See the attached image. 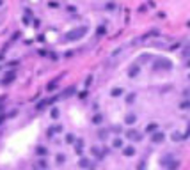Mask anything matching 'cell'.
<instances>
[{
  "mask_svg": "<svg viewBox=\"0 0 190 170\" xmlns=\"http://www.w3.org/2000/svg\"><path fill=\"white\" fill-rule=\"evenodd\" d=\"M126 138L132 142H140L142 140V133H139L137 130H133V128H130L128 131H126Z\"/></svg>",
  "mask_w": 190,
  "mask_h": 170,
  "instance_id": "2",
  "label": "cell"
},
{
  "mask_svg": "<svg viewBox=\"0 0 190 170\" xmlns=\"http://www.w3.org/2000/svg\"><path fill=\"white\" fill-rule=\"evenodd\" d=\"M123 154L124 156H133L135 154V147H132V145H126V147H123Z\"/></svg>",
  "mask_w": 190,
  "mask_h": 170,
  "instance_id": "8",
  "label": "cell"
},
{
  "mask_svg": "<svg viewBox=\"0 0 190 170\" xmlns=\"http://www.w3.org/2000/svg\"><path fill=\"white\" fill-rule=\"evenodd\" d=\"M181 138H183V136H181V135H179V133H172V140H174V142H178V140H181Z\"/></svg>",
  "mask_w": 190,
  "mask_h": 170,
  "instance_id": "22",
  "label": "cell"
},
{
  "mask_svg": "<svg viewBox=\"0 0 190 170\" xmlns=\"http://www.w3.org/2000/svg\"><path fill=\"white\" fill-rule=\"evenodd\" d=\"M14 78H16V71H7L5 76L2 78V85L5 87V85H9L11 82H14Z\"/></svg>",
  "mask_w": 190,
  "mask_h": 170,
  "instance_id": "3",
  "label": "cell"
},
{
  "mask_svg": "<svg viewBox=\"0 0 190 170\" xmlns=\"http://www.w3.org/2000/svg\"><path fill=\"white\" fill-rule=\"evenodd\" d=\"M179 108H190V101H183L179 105Z\"/></svg>",
  "mask_w": 190,
  "mask_h": 170,
  "instance_id": "23",
  "label": "cell"
},
{
  "mask_svg": "<svg viewBox=\"0 0 190 170\" xmlns=\"http://www.w3.org/2000/svg\"><path fill=\"white\" fill-rule=\"evenodd\" d=\"M135 101V94L132 92V94H128V96H126V103H133Z\"/></svg>",
  "mask_w": 190,
  "mask_h": 170,
  "instance_id": "20",
  "label": "cell"
},
{
  "mask_svg": "<svg viewBox=\"0 0 190 170\" xmlns=\"http://www.w3.org/2000/svg\"><path fill=\"white\" fill-rule=\"evenodd\" d=\"M82 147H83V140H77V142H75V149H77L78 154L82 152Z\"/></svg>",
  "mask_w": 190,
  "mask_h": 170,
  "instance_id": "13",
  "label": "cell"
},
{
  "mask_svg": "<svg viewBox=\"0 0 190 170\" xmlns=\"http://www.w3.org/2000/svg\"><path fill=\"white\" fill-rule=\"evenodd\" d=\"M75 92V87H69V89H66L64 92H62V98H66V96H69V94H73Z\"/></svg>",
  "mask_w": 190,
  "mask_h": 170,
  "instance_id": "16",
  "label": "cell"
},
{
  "mask_svg": "<svg viewBox=\"0 0 190 170\" xmlns=\"http://www.w3.org/2000/svg\"><path fill=\"white\" fill-rule=\"evenodd\" d=\"M37 154H39V156H45V154H46V149H45V147H37Z\"/></svg>",
  "mask_w": 190,
  "mask_h": 170,
  "instance_id": "21",
  "label": "cell"
},
{
  "mask_svg": "<svg viewBox=\"0 0 190 170\" xmlns=\"http://www.w3.org/2000/svg\"><path fill=\"white\" fill-rule=\"evenodd\" d=\"M139 71H140V66H139V64H133V66L128 69V76L130 78H135L137 74H139Z\"/></svg>",
  "mask_w": 190,
  "mask_h": 170,
  "instance_id": "6",
  "label": "cell"
},
{
  "mask_svg": "<svg viewBox=\"0 0 190 170\" xmlns=\"http://www.w3.org/2000/svg\"><path fill=\"white\" fill-rule=\"evenodd\" d=\"M187 66H188V67H190V59H187Z\"/></svg>",
  "mask_w": 190,
  "mask_h": 170,
  "instance_id": "29",
  "label": "cell"
},
{
  "mask_svg": "<svg viewBox=\"0 0 190 170\" xmlns=\"http://www.w3.org/2000/svg\"><path fill=\"white\" fill-rule=\"evenodd\" d=\"M57 161H59V163H64V161H66V158H64V154H59V158H57Z\"/></svg>",
  "mask_w": 190,
  "mask_h": 170,
  "instance_id": "26",
  "label": "cell"
},
{
  "mask_svg": "<svg viewBox=\"0 0 190 170\" xmlns=\"http://www.w3.org/2000/svg\"><path fill=\"white\" fill-rule=\"evenodd\" d=\"M165 140V133H162V131H156V133H153V136H151V142L153 144H162Z\"/></svg>",
  "mask_w": 190,
  "mask_h": 170,
  "instance_id": "5",
  "label": "cell"
},
{
  "mask_svg": "<svg viewBox=\"0 0 190 170\" xmlns=\"http://www.w3.org/2000/svg\"><path fill=\"white\" fill-rule=\"evenodd\" d=\"M75 140H77L75 135H66V142L68 144H75Z\"/></svg>",
  "mask_w": 190,
  "mask_h": 170,
  "instance_id": "18",
  "label": "cell"
},
{
  "mask_svg": "<svg viewBox=\"0 0 190 170\" xmlns=\"http://www.w3.org/2000/svg\"><path fill=\"white\" fill-rule=\"evenodd\" d=\"M188 80H190V74H188Z\"/></svg>",
  "mask_w": 190,
  "mask_h": 170,
  "instance_id": "30",
  "label": "cell"
},
{
  "mask_svg": "<svg viewBox=\"0 0 190 170\" xmlns=\"http://www.w3.org/2000/svg\"><path fill=\"white\" fill-rule=\"evenodd\" d=\"M57 83H59V78H55V80H52L50 83H48V90H55V87H57Z\"/></svg>",
  "mask_w": 190,
  "mask_h": 170,
  "instance_id": "11",
  "label": "cell"
},
{
  "mask_svg": "<svg viewBox=\"0 0 190 170\" xmlns=\"http://www.w3.org/2000/svg\"><path fill=\"white\" fill-rule=\"evenodd\" d=\"M39 167L41 168H46V161H39Z\"/></svg>",
  "mask_w": 190,
  "mask_h": 170,
  "instance_id": "28",
  "label": "cell"
},
{
  "mask_svg": "<svg viewBox=\"0 0 190 170\" xmlns=\"http://www.w3.org/2000/svg\"><path fill=\"white\" fill-rule=\"evenodd\" d=\"M83 34H86V27H82V28H78V30H75V32H69V34H68L66 37H68V39H71V41H75V39L82 37Z\"/></svg>",
  "mask_w": 190,
  "mask_h": 170,
  "instance_id": "4",
  "label": "cell"
},
{
  "mask_svg": "<svg viewBox=\"0 0 190 170\" xmlns=\"http://www.w3.org/2000/svg\"><path fill=\"white\" fill-rule=\"evenodd\" d=\"M172 64L169 59H164V57H158L155 62H153V69L155 71H165V69H171Z\"/></svg>",
  "mask_w": 190,
  "mask_h": 170,
  "instance_id": "1",
  "label": "cell"
},
{
  "mask_svg": "<svg viewBox=\"0 0 190 170\" xmlns=\"http://www.w3.org/2000/svg\"><path fill=\"white\" fill-rule=\"evenodd\" d=\"M52 117H54V119H57V117H59V108H54V110H52Z\"/></svg>",
  "mask_w": 190,
  "mask_h": 170,
  "instance_id": "24",
  "label": "cell"
},
{
  "mask_svg": "<svg viewBox=\"0 0 190 170\" xmlns=\"http://www.w3.org/2000/svg\"><path fill=\"white\" fill-rule=\"evenodd\" d=\"M183 96H185V98H187V99H190V87L183 90Z\"/></svg>",
  "mask_w": 190,
  "mask_h": 170,
  "instance_id": "25",
  "label": "cell"
},
{
  "mask_svg": "<svg viewBox=\"0 0 190 170\" xmlns=\"http://www.w3.org/2000/svg\"><path fill=\"white\" fill-rule=\"evenodd\" d=\"M146 131H147V133H156V131H158V124H156V122L147 124V126H146Z\"/></svg>",
  "mask_w": 190,
  "mask_h": 170,
  "instance_id": "9",
  "label": "cell"
},
{
  "mask_svg": "<svg viewBox=\"0 0 190 170\" xmlns=\"http://www.w3.org/2000/svg\"><path fill=\"white\" fill-rule=\"evenodd\" d=\"M124 122H126V124H128V126H132V124H135V122H137V115H135V113H128V115H126V117H124Z\"/></svg>",
  "mask_w": 190,
  "mask_h": 170,
  "instance_id": "7",
  "label": "cell"
},
{
  "mask_svg": "<svg viewBox=\"0 0 190 170\" xmlns=\"http://www.w3.org/2000/svg\"><path fill=\"white\" fill-rule=\"evenodd\" d=\"M112 145H114L115 149H121V147H123V140H121V138H115V140L112 142Z\"/></svg>",
  "mask_w": 190,
  "mask_h": 170,
  "instance_id": "14",
  "label": "cell"
},
{
  "mask_svg": "<svg viewBox=\"0 0 190 170\" xmlns=\"http://www.w3.org/2000/svg\"><path fill=\"white\" fill-rule=\"evenodd\" d=\"M121 94H123V89H121V87H117V89L112 90V96H114V98H117V96H121Z\"/></svg>",
  "mask_w": 190,
  "mask_h": 170,
  "instance_id": "17",
  "label": "cell"
},
{
  "mask_svg": "<svg viewBox=\"0 0 190 170\" xmlns=\"http://www.w3.org/2000/svg\"><path fill=\"white\" fill-rule=\"evenodd\" d=\"M91 80H92V76H87V80H86V87H89V83H91Z\"/></svg>",
  "mask_w": 190,
  "mask_h": 170,
  "instance_id": "27",
  "label": "cell"
},
{
  "mask_svg": "<svg viewBox=\"0 0 190 170\" xmlns=\"http://www.w3.org/2000/svg\"><path fill=\"white\" fill-rule=\"evenodd\" d=\"M91 151H92V154H94V156H96V158H100V159L103 158V152L100 151V149H98V147H92V149H91Z\"/></svg>",
  "mask_w": 190,
  "mask_h": 170,
  "instance_id": "12",
  "label": "cell"
},
{
  "mask_svg": "<svg viewBox=\"0 0 190 170\" xmlns=\"http://www.w3.org/2000/svg\"><path fill=\"white\" fill-rule=\"evenodd\" d=\"M178 167H179V161H176V159H174V161H172V163H171V165H169V167H167V168H169V170H176V168H178Z\"/></svg>",
  "mask_w": 190,
  "mask_h": 170,
  "instance_id": "19",
  "label": "cell"
},
{
  "mask_svg": "<svg viewBox=\"0 0 190 170\" xmlns=\"http://www.w3.org/2000/svg\"><path fill=\"white\" fill-rule=\"evenodd\" d=\"M78 165H80L82 168H91V161H89V159H86V158H82L80 161H78Z\"/></svg>",
  "mask_w": 190,
  "mask_h": 170,
  "instance_id": "10",
  "label": "cell"
},
{
  "mask_svg": "<svg viewBox=\"0 0 190 170\" xmlns=\"http://www.w3.org/2000/svg\"><path fill=\"white\" fill-rule=\"evenodd\" d=\"M101 121H103V117H101L100 113H96V115L92 117V122H94V124H101Z\"/></svg>",
  "mask_w": 190,
  "mask_h": 170,
  "instance_id": "15",
  "label": "cell"
}]
</instances>
